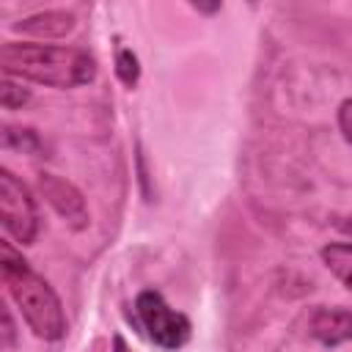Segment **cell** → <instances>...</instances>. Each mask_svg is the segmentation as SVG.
I'll use <instances>...</instances> for the list:
<instances>
[{
    "label": "cell",
    "instance_id": "cell-1",
    "mask_svg": "<svg viewBox=\"0 0 352 352\" xmlns=\"http://www.w3.org/2000/svg\"><path fill=\"white\" fill-rule=\"evenodd\" d=\"M0 69L6 77L47 85V88H80L96 80V60L80 47L38 44V41H6L0 47Z\"/></svg>",
    "mask_w": 352,
    "mask_h": 352
},
{
    "label": "cell",
    "instance_id": "cell-2",
    "mask_svg": "<svg viewBox=\"0 0 352 352\" xmlns=\"http://www.w3.org/2000/svg\"><path fill=\"white\" fill-rule=\"evenodd\" d=\"M0 275L8 297L19 308L33 336L44 341H58L66 336V314L60 297L38 272L30 270V264L8 239L0 242Z\"/></svg>",
    "mask_w": 352,
    "mask_h": 352
},
{
    "label": "cell",
    "instance_id": "cell-3",
    "mask_svg": "<svg viewBox=\"0 0 352 352\" xmlns=\"http://www.w3.org/2000/svg\"><path fill=\"white\" fill-rule=\"evenodd\" d=\"M135 314H138V324L143 327L148 341L165 352L182 349L192 336L190 319L182 311L170 308L168 300L157 289H143L135 297Z\"/></svg>",
    "mask_w": 352,
    "mask_h": 352
},
{
    "label": "cell",
    "instance_id": "cell-4",
    "mask_svg": "<svg viewBox=\"0 0 352 352\" xmlns=\"http://www.w3.org/2000/svg\"><path fill=\"white\" fill-rule=\"evenodd\" d=\"M0 220L6 234L19 245H33L38 236V206L28 184L8 168L0 170Z\"/></svg>",
    "mask_w": 352,
    "mask_h": 352
},
{
    "label": "cell",
    "instance_id": "cell-5",
    "mask_svg": "<svg viewBox=\"0 0 352 352\" xmlns=\"http://www.w3.org/2000/svg\"><path fill=\"white\" fill-rule=\"evenodd\" d=\"M36 184H38L41 198H44V201L63 217V223H66L72 231H82V228H88L91 214H88L85 198H82V192H80L69 179L55 176V173H38Z\"/></svg>",
    "mask_w": 352,
    "mask_h": 352
},
{
    "label": "cell",
    "instance_id": "cell-6",
    "mask_svg": "<svg viewBox=\"0 0 352 352\" xmlns=\"http://www.w3.org/2000/svg\"><path fill=\"white\" fill-rule=\"evenodd\" d=\"M308 336L322 346H338L352 341V308L319 305L308 316Z\"/></svg>",
    "mask_w": 352,
    "mask_h": 352
},
{
    "label": "cell",
    "instance_id": "cell-7",
    "mask_svg": "<svg viewBox=\"0 0 352 352\" xmlns=\"http://www.w3.org/2000/svg\"><path fill=\"white\" fill-rule=\"evenodd\" d=\"M11 30H16L22 36H30V38H60V36L74 30V14L60 11V8L38 11V14H30L19 22H14Z\"/></svg>",
    "mask_w": 352,
    "mask_h": 352
},
{
    "label": "cell",
    "instance_id": "cell-8",
    "mask_svg": "<svg viewBox=\"0 0 352 352\" xmlns=\"http://www.w3.org/2000/svg\"><path fill=\"white\" fill-rule=\"evenodd\" d=\"M319 258L330 270V275L346 292H352V242H330L319 250Z\"/></svg>",
    "mask_w": 352,
    "mask_h": 352
},
{
    "label": "cell",
    "instance_id": "cell-9",
    "mask_svg": "<svg viewBox=\"0 0 352 352\" xmlns=\"http://www.w3.org/2000/svg\"><path fill=\"white\" fill-rule=\"evenodd\" d=\"M3 146L8 151H22V154H30V157H44V143L38 138L36 129L30 126H3Z\"/></svg>",
    "mask_w": 352,
    "mask_h": 352
},
{
    "label": "cell",
    "instance_id": "cell-10",
    "mask_svg": "<svg viewBox=\"0 0 352 352\" xmlns=\"http://www.w3.org/2000/svg\"><path fill=\"white\" fill-rule=\"evenodd\" d=\"M116 74L126 88H135L140 80V60L129 47H118L116 50Z\"/></svg>",
    "mask_w": 352,
    "mask_h": 352
},
{
    "label": "cell",
    "instance_id": "cell-11",
    "mask_svg": "<svg viewBox=\"0 0 352 352\" xmlns=\"http://www.w3.org/2000/svg\"><path fill=\"white\" fill-rule=\"evenodd\" d=\"M28 99H30V91L22 82H16L14 77H3V82H0V102H3L6 110H19L22 104H28Z\"/></svg>",
    "mask_w": 352,
    "mask_h": 352
},
{
    "label": "cell",
    "instance_id": "cell-12",
    "mask_svg": "<svg viewBox=\"0 0 352 352\" xmlns=\"http://www.w3.org/2000/svg\"><path fill=\"white\" fill-rule=\"evenodd\" d=\"M3 311H0V316H3V330H0V341H3V349H11L14 344H16V324H14V319H11V308L3 302L0 305Z\"/></svg>",
    "mask_w": 352,
    "mask_h": 352
},
{
    "label": "cell",
    "instance_id": "cell-13",
    "mask_svg": "<svg viewBox=\"0 0 352 352\" xmlns=\"http://www.w3.org/2000/svg\"><path fill=\"white\" fill-rule=\"evenodd\" d=\"M338 129H341L344 140L352 146V99H344L338 104Z\"/></svg>",
    "mask_w": 352,
    "mask_h": 352
},
{
    "label": "cell",
    "instance_id": "cell-14",
    "mask_svg": "<svg viewBox=\"0 0 352 352\" xmlns=\"http://www.w3.org/2000/svg\"><path fill=\"white\" fill-rule=\"evenodd\" d=\"M336 226H338L344 234H349V236H352V214H349V217H338V220H336Z\"/></svg>",
    "mask_w": 352,
    "mask_h": 352
},
{
    "label": "cell",
    "instance_id": "cell-15",
    "mask_svg": "<svg viewBox=\"0 0 352 352\" xmlns=\"http://www.w3.org/2000/svg\"><path fill=\"white\" fill-rule=\"evenodd\" d=\"M110 352H132L129 346H126V341L121 338V336H113V349Z\"/></svg>",
    "mask_w": 352,
    "mask_h": 352
}]
</instances>
